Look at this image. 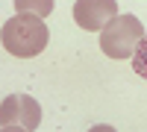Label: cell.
<instances>
[{
    "instance_id": "cell-1",
    "label": "cell",
    "mask_w": 147,
    "mask_h": 132,
    "mask_svg": "<svg viewBox=\"0 0 147 132\" xmlns=\"http://www.w3.org/2000/svg\"><path fill=\"white\" fill-rule=\"evenodd\" d=\"M0 41L6 53L18 59H32L47 47L50 32H47V23L35 15H12L0 29Z\"/></svg>"
},
{
    "instance_id": "cell-2",
    "label": "cell",
    "mask_w": 147,
    "mask_h": 132,
    "mask_svg": "<svg viewBox=\"0 0 147 132\" xmlns=\"http://www.w3.org/2000/svg\"><path fill=\"white\" fill-rule=\"evenodd\" d=\"M144 38V27L136 15H118L100 29V50L109 59H132Z\"/></svg>"
},
{
    "instance_id": "cell-3",
    "label": "cell",
    "mask_w": 147,
    "mask_h": 132,
    "mask_svg": "<svg viewBox=\"0 0 147 132\" xmlns=\"http://www.w3.org/2000/svg\"><path fill=\"white\" fill-rule=\"evenodd\" d=\"M41 123V106L30 94H9L0 103V126H21V129H38Z\"/></svg>"
},
{
    "instance_id": "cell-4",
    "label": "cell",
    "mask_w": 147,
    "mask_h": 132,
    "mask_svg": "<svg viewBox=\"0 0 147 132\" xmlns=\"http://www.w3.org/2000/svg\"><path fill=\"white\" fill-rule=\"evenodd\" d=\"M112 18H118V0H77L74 21L85 32H100Z\"/></svg>"
},
{
    "instance_id": "cell-5",
    "label": "cell",
    "mask_w": 147,
    "mask_h": 132,
    "mask_svg": "<svg viewBox=\"0 0 147 132\" xmlns=\"http://www.w3.org/2000/svg\"><path fill=\"white\" fill-rule=\"evenodd\" d=\"M56 0H15V12L18 15H35V18H47L53 12Z\"/></svg>"
},
{
    "instance_id": "cell-6",
    "label": "cell",
    "mask_w": 147,
    "mask_h": 132,
    "mask_svg": "<svg viewBox=\"0 0 147 132\" xmlns=\"http://www.w3.org/2000/svg\"><path fill=\"white\" fill-rule=\"evenodd\" d=\"M132 70H136L141 79H147V32H144V38H141V44H138L136 56H132Z\"/></svg>"
},
{
    "instance_id": "cell-7",
    "label": "cell",
    "mask_w": 147,
    "mask_h": 132,
    "mask_svg": "<svg viewBox=\"0 0 147 132\" xmlns=\"http://www.w3.org/2000/svg\"><path fill=\"white\" fill-rule=\"evenodd\" d=\"M88 132H118L115 126H106V123H100V126H91Z\"/></svg>"
},
{
    "instance_id": "cell-8",
    "label": "cell",
    "mask_w": 147,
    "mask_h": 132,
    "mask_svg": "<svg viewBox=\"0 0 147 132\" xmlns=\"http://www.w3.org/2000/svg\"><path fill=\"white\" fill-rule=\"evenodd\" d=\"M0 132H27V129H21V126H0Z\"/></svg>"
}]
</instances>
